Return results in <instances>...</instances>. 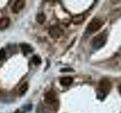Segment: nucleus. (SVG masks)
Returning a JSON list of instances; mask_svg holds the SVG:
<instances>
[{
	"label": "nucleus",
	"mask_w": 121,
	"mask_h": 113,
	"mask_svg": "<svg viewBox=\"0 0 121 113\" xmlns=\"http://www.w3.org/2000/svg\"><path fill=\"white\" fill-rule=\"evenodd\" d=\"M36 20L38 23L39 24H43L44 21L45 20V16L44 14H39L38 16L36 17Z\"/></svg>",
	"instance_id": "obj_11"
},
{
	"label": "nucleus",
	"mask_w": 121,
	"mask_h": 113,
	"mask_svg": "<svg viewBox=\"0 0 121 113\" xmlns=\"http://www.w3.org/2000/svg\"><path fill=\"white\" fill-rule=\"evenodd\" d=\"M14 113H22L21 112H19V111H17L16 112H14Z\"/></svg>",
	"instance_id": "obj_15"
},
{
	"label": "nucleus",
	"mask_w": 121,
	"mask_h": 113,
	"mask_svg": "<svg viewBox=\"0 0 121 113\" xmlns=\"http://www.w3.org/2000/svg\"><path fill=\"white\" fill-rule=\"evenodd\" d=\"M25 6V2L22 1V0H19V1H16L14 3V6L12 7V11L14 13H18L24 8Z\"/></svg>",
	"instance_id": "obj_6"
},
{
	"label": "nucleus",
	"mask_w": 121,
	"mask_h": 113,
	"mask_svg": "<svg viewBox=\"0 0 121 113\" xmlns=\"http://www.w3.org/2000/svg\"><path fill=\"white\" fill-rule=\"evenodd\" d=\"M10 24V20L8 17H4L0 19V29H5Z\"/></svg>",
	"instance_id": "obj_8"
},
{
	"label": "nucleus",
	"mask_w": 121,
	"mask_h": 113,
	"mask_svg": "<svg viewBox=\"0 0 121 113\" xmlns=\"http://www.w3.org/2000/svg\"><path fill=\"white\" fill-rule=\"evenodd\" d=\"M108 36L105 32H101L93 38L92 41V46L95 50L101 48L107 42Z\"/></svg>",
	"instance_id": "obj_1"
},
{
	"label": "nucleus",
	"mask_w": 121,
	"mask_h": 113,
	"mask_svg": "<svg viewBox=\"0 0 121 113\" xmlns=\"http://www.w3.org/2000/svg\"><path fill=\"white\" fill-rule=\"evenodd\" d=\"M118 90H119V93H120V95H121V85H120L118 87Z\"/></svg>",
	"instance_id": "obj_14"
},
{
	"label": "nucleus",
	"mask_w": 121,
	"mask_h": 113,
	"mask_svg": "<svg viewBox=\"0 0 121 113\" xmlns=\"http://www.w3.org/2000/svg\"><path fill=\"white\" fill-rule=\"evenodd\" d=\"M21 50L24 54H28V53L32 52V51H33L32 47L27 44H21Z\"/></svg>",
	"instance_id": "obj_9"
},
{
	"label": "nucleus",
	"mask_w": 121,
	"mask_h": 113,
	"mask_svg": "<svg viewBox=\"0 0 121 113\" xmlns=\"http://www.w3.org/2000/svg\"><path fill=\"white\" fill-rule=\"evenodd\" d=\"M111 83L108 78H104L100 81L99 83V93L98 94H104L106 95L111 89Z\"/></svg>",
	"instance_id": "obj_3"
},
{
	"label": "nucleus",
	"mask_w": 121,
	"mask_h": 113,
	"mask_svg": "<svg viewBox=\"0 0 121 113\" xmlns=\"http://www.w3.org/2000/svg\"><path fill=\"white\" fill-rule=\"evenodd\" d=\"M73 81V79L71 77H63L62 78H60V85L64 87L70 86V85H72Z\"/></svg>",
	"instance_id": "obj_7"
},
{
	"label": "nucleus",
	"mask_w": 121,
	"mask_h": 113,
	"mask_svg": "<svg viewBox=\"0 0 121 113\" xmlns=\"http://www.w3.org/2000/svg\"><path fill=\"white\" fill-rule=\"evenodd\" d=\"M28 89V85L26 83H24V85H23L21 88H20V90H19V93H20V95H23V94H24L26 90Z\"/></svg>",
	"instance_id": "obj_10"
},
{
	"label": "nucleus",
	"mask_w": 121,
	"mask_h": 113,
	"mask_svg": "<svg viewBox=\"0 0 121 113\" xmlns=\"http://www.w3.org/2000/svg\"><path fill=\"white\" fill-rule=\"evenodd\" d=\"M103 24H104V22L101 20H100V19H98L97 17H95L89 23L88 26H87L86 30H87V32L89 33H94L98 31V30L101 28V26H103Z\"/></svg>",
	"instance_id": "obj_2"
},
{
	"label": "nucleus",
	"mask_w": 121,
	"mask_h": 113,
	"mask_svg": "<svg viewBox=\"0 0 121 113\" xmlns=\"http://www.w3.org/2000/svg\"><path fill=\"white\" fill-rule=\"evenodd\" d=\"M45 103H48V105H53V106H57L58 105V100H57L56 97V93L54 90H50L46 94H45Z\"/></svg>",
	"instance_id": "obj_4"
},
{
	"label": "nucleus",
	"mask_w": 121,
	"mask_h": 113,
	"mask_svg": "<svg viewBox=\"0 0 121 113\" xmlns=\"http://www.w3.org/2000/svg\"><path fill=\"white\" fill-rule=\"evenodd\" d=\"M5 50H4L3 48L0 49V61H1V60H3L4 58H5Z\"/></svg>",
	"instance_id": "obj_13"
},
{
	"label": "nucleus",
	"mask_w": 121,
	"mask_h": 113,
	"mask_svg": "<svg viewBox=\"0 0 121 113\" xmlns=\"http://www.w3.org/2000/svg\"><path fill=\"white\" fill-rule=\"evenodd\" d=\"M32 62L35 64V65H39L42 61H41V59L39 56H38L37 55H35L32 57Z\"/></svg>",
	"instance_id": "obj_12"
},
{
	"label": "nucleus",
	"mask_w": 121,
	"mask_h": 113,
	"mask_svg": "<svg viewBox=\"0 0 121 113\" xmlns=\"http://www.w3.org/2000/svg\"><path fill=\"white\" fill-rule=\"evenodd\" d=\"M62 33L63 31L58 26H52L50 29H49V35L54 39H58L62 35Z\"/></svg>",
	"instance_id": "obj_5"
}]
</instances>
